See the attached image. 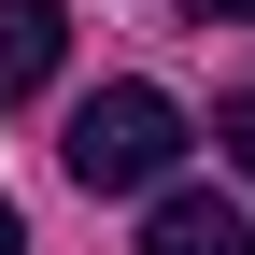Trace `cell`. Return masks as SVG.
Here are the masks:
<instances>
[{"mask_svg": "<svg viewBox=\"0 0 255 255\" xmlns=\"http://www.w3.org/2000/svg\"><path fill=\"white\" fill-rule=\"evenodd\" d=\"M57 156H71L85 199H128V184H156V170L184 156V114H170V85H100V100L71 114V142H57Z\"/></svg>", "mask_w": 255, "mask_h": 255, "instance_id": "cell-1", "label": "cell"}, {"mask_svg": "<svg viewBox=\"0 0 255 255\" xmlns=\"http://www.w3.org/2000/svg\"><path fill=\"white\" fill-rule=\"evenodd\" d=\"M142 255H255L241 199H213V184H170V199L142 213Z\"/></svg>", "mask_w": 255, "mask_h": 255, "instance_id": "cell-2", "label": "cell"}, {"mask_svg": "<svg viewBox=\"0 0 255 255\" xmlns=\"http://www.w3.org/2000/svg\"><path fill=\"white\" fill-rule=\"evenodd\" d=\"M57 57H71V28H57V0H0V100H43Z\"/></svg>", "mask_w": 255, "mask_h": 255, "instance_id": "cell-3", "label": "cell"}, {"mask_svg": "<svg viewBox=\"0 0 255 255\" xmlns=\"http://www.w3.org/2000/svg\"><path fill=\"white\" fill-rule=\"evenodd\" d=\"M213 142H227V170L255 184V100H227V114H213Z\"/></svg>", "mask_w": 255, "mask_h": 255, "instance_id": "cell-4", "label": "cell"}, {"mask_svg": "<svg viewBox=\"0 0 255 255\" xmlns=\"http://www.w3.org/2000/svg\"><path fill=\"white\" fill-rule=\"evenodd\" d=\"M184 14H199V28H255V0H184Z\"/></svg>", "mask_w": 255, "mask_h": 255, "instance_id": "cell-5", "label": "cell"}, {"mask_svg": "<svg viewBox=\"0 0 255 255\" xmlns=\"http://www.w3.org/2000/svg\"><path fill=\"white\" fill-rule=\"evenodd\" d=\"M0 255H28V227H14V199H0Z\"/></svg>", "mask_w": 255, "mask_h": 255, "instance_id": "cell-6", "label": "cell"}]
</instances>
